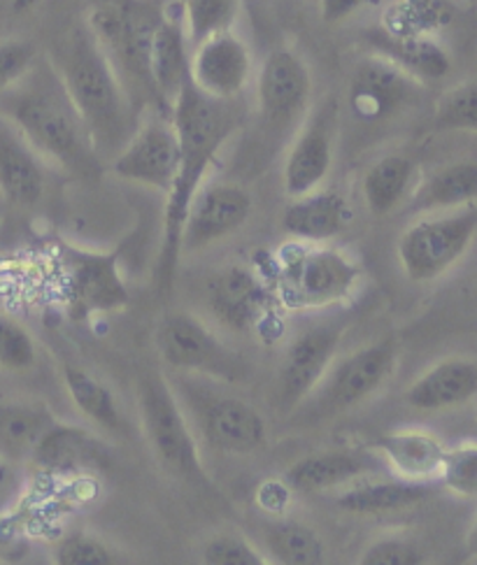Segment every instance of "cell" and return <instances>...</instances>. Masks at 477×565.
<instances>
[{"label": "cell", "instance_id": "cell-1", "mask_svg": "<svg viewBox=\"0 0 477 565\" xmlns=\"http://www.w3.org/2000/svg\"><path fill=\"white\" fill-rule=\"evenodd\" d=\"M0 117L24 136L45 163L82 180L100 175L105 163L47 54H40L24 75L0 92Z\"/></svg>", "mask_w": 477, "mask_h": 565}, {"label": "cell", "instance_id": "cell-2", "mask_svg": "<svg viewBox=\"0 0 477 565\" xmlns=\"http://www.w3.org/2000/svg\"><path fill=\"white\" fill-rule=\"evenodd\" d=\"M47 58L66 84L98 159L110 163L134 136L140 110L86 21H75L71 29L63 31L52 52H47Z\"/></svg>", "mask_w": 477, "mask_h": 565}, {"label": "cell", "instance_id": "cell-3", "mask_svg": "<svg viewBox=\"0 0 477 565\" xmlns=\"http://www.w3.org/2000/svg\"><path fill=\"white\" fill-rule=\"evenodd\" d=\"M229 103L205 96L187 79L176 103L170 105L168 119L180 140V170L166 191L163 247L159 258V287L163 289L170 287L182 254V226L193 193L203 184L208 170L235 128Z\"/></svg>", "mask_w": 477, "mask_h": 565}, {"label": "cell", "instance_id": "cell-4", "mask_svg": "<svg viewBox=\"0 0 477 565\" xmlns=\"http://www.w3.org/2000/svg\"><path fill=\"white\" fill-rule=\"evenodd\" d=\"M161 17V10L149 0H113L86 14V26L96 35L138 110L142 103L157 100L149 77V50Z\"/></svg>", "mask_w": 477, "mask_h": 565}, {"label": "cell", "instance_id": "cell-5", "mask_svg": "<svg viewBox=\"0 0 477 565\" xmlns=\"http://www.w3.org/2000/svg\"><path fill=\"white\" fill-rule=\"evenodd\" d=\"M361 279L354 258L333 247H287L279 256L277 298L289 310H321L350 298Z\"/></svg>", "mask_w": 477, "mask_h": 565}, {"label": "cell", "instance_id": "cell-6", "mask_svg": "<svg viewBox=\"0 0 477 565\" xmlns=\"http://www.w3.org/2000/svg\"><path fill=\"white\" fill-rule=\"evenodd\" d=\"M138 412L145 438L157 461L184 480L205 482L199 440L170 384L159 373H142L138 380Z\"/></svg>", "mask_w": 477, "mask_h": 565}, {"label": "cell", "instance_id": "cell-7", "mask_svg": "<svg viewBox=\"0 0 477 565\" xmlns=\"http://www.w3.org/2000/svg\"><path fill=\"white\" fill-rule=\"evenodd\" d=\"M475 231V203L449 212H433V216L407 226L399 241V260L405 277L415 285L436 281L464 258Z\"/></svg>", "mask_w": 477, "mask_h": 565}, {"label": "cell", "instance_id": "cell-8", "mask_svg": "<svg viewBox=\"0 0 477 565\" xmlns=\"http://www.w3.org/2000/svg\"><path fill=\"white\" fill-rule=\"evenodd\" d=\"M155 340L161 361L172 371L231 382L245 375L243 361L193 315L168 312L157 326Z\"/></svg>", "mask_w": 477, "mask_h": 565}, {"label": "cell", "instance_id": "cell-9", "mask_svg": "<svg viewBox=\"0 0 477 565\" xmlns=\"http://www.w3.org/2000/svg\"><path fill=\"white\" fill-rule=\"evenodd\" d=\"M312 75L294 50H273L258 68L256 110L266 134H287L308 115Z\"/></svg>", "mask_w": 477, "mask_h": 565}, {"label": "cell", "instance_id": "cell-10", "mask_svg": "<svg viewBox=\"0 0 477 565\" xmlns=\"http://www.w3.org/2000/svg\"><path fill=\"white\" fill-rule=\"evenodd\" d=\"M63 294L71 319L84 321L113 315L128 306V289L119 275L117 254H98L66 247L61 254Z\"/></svg>", "mask_w": 477, "mask_h": 565}, {"label": "cell", "instance_id": "cell-11", "mask_svg": "<svg viewBox=\"0 0 477 565\" xmlns=\"http://www.w3.org/2000/svg\"><path fill=\"white\" fill-rule=\"evenodd\" d=\"M340 126V100L336 96L321 98L310 115L303 117L298 134L289 147L282 170V182L289 199L321 189L331 175L336 161Z\"/></svg>", "mask_w": 477, "mask_h": 565}, {"label": "cell", "instance_id": "cell-12", "mask_svg": "<svg viewBox=\"0 0 477 565\" xmlns=\"http://www.w3.org/2000/svg\"><path fill=\"white\" fill-rule=\"evenodd\" d=\"M119 180L168 191L180 170V140L168 117L138 121L134 136L107 163Z\"/></svg>", "mask_w": 477, "mask_h": 565}, {"label": "cell", "instance_id": "cell-13", "mask_svg": "<svg viewBox=\"0 0 477 565\" xmlns=\"http://www.w3.org/2000/svg\"><path fill=\"white\" fill-rule=\"evenodd\" d=\"M396 371V347L392 340H378L354 354L331 363L319 382V403L324 412H344L361 405L392 380Z\"/></svg>", "mask_w": 477, "mask_h": 565}, {"label": "cell", "instance_id": "cell-14", "mask_svg": "<svg viewBox=\"0 0 477 565\" xmlns=\"http://www.w3.org/2000/svg\"><path fill=\"white\" fill-rule=\"evenodd\" d=\"M205 306L226 329L252 333L271 321L273 291L250 268L224 266L205 279Z\"/></svg>", "mask_w": 477, "mask_h": 565}, {"label": "cell", "instance_id": "cell-15", "mask_svg": "<svg viewBox=\"0 0 477 565\" xmlns=\"http://www.w3.org/2000/svg\"><path fill=\"white\" fill-rule=\"evenodd\" d=\"M252 214V195L231 182L201 184L182 226V252H201L241 231Z\"/></svg>", "mask_w": 477, "mask_h": 565}, {"label": "cell", "instance_id": "cell-16", "mask_svg": "<svg viewBox=\"0 0 477 565\" xmlns=\"http://www.w3.org/2000/svg\"><path fill=\"white\" fill-rule=\"evenodd\" d=\"M342 338V323H319L303 331L285 352L277 373V403L294 409L306 401L327 375Z\"/></svg>", "mask_w": 477, "mask_h": 565}, {"label": "cell", "instance_id": "cell-17", "mask_svg": "<svg viewBox=\"0 0 477 565\" xmlns=\"http://www.w3.org/2000/svg\"><path fill=\"white\" fill-rule=\"evenodd\" d=\"M252 77V54L247 42L233 33H214L189 54V79L199 92L216 100H235Z\"/></svg>", "mask_w": 477, "mask_h": 565}, {"label": "cell", "instance_id": "cell-18", "mask_svg": "<svg viewBox=\"0 0 477 565\" xmlns=\"http://www.w3.org/2000/svg\"><path fill=\"white\" fill-rule=\"evenodd\" d=\"M420 82L405 75L394 63L382 56L363 58L350 82L347 107L354 119L363 124H375L396 115L417 94Z\"/></svg>", "mask_w": 477, "mask_h": 565}, {"label": "cell", "instance_id": "cell-19", "mask_svg": "<svg viewBox=\"0 0 477 565\" xmlns=\"http://www.w3.org/2000/svg\"><path fill=\"white\" fill-rule=\"evenodd\" d=\"M199 430L205 443L224 454H252L266 443V422L254 405L233 396L199 401Z\"/></svg>", "mask_w": 477, "mask_h": 565}, {"label": "cell", "instance_id": "cell-20", "mask_svg": "<svg viewBox=\"0 0 477 565\" xmlns=\"http://www.w3.org/2000/svg\"><path fill=\"white\" fill-rule=\"evenodd\" d=\"M47 163L24 140V136L0 117V195L19 210L40 203L47 186Z\"/></svg>", "mask_w": 477, "mask_h": 565}, {"label": "cell", "instance_id": "cell-21", "mask_svg": "<svg viewBox=\"0 0 477 565\" xmlns=\"http://www.w3.org/2000/svg\"><path fill=\"white\" fill-rule=\"evenodd\" d=\"M380 463H384L378 451L363 449H329L306 456L296 461L287 475L285 482L292 491L300 493H319L350 487L363 477H371Z\"/></svg>", "mask_w": 477, "mask_h": 565}, {"label": "cell", "instance_id": "cell-22", "mask_svg": "<svg viewBox=\"0 0 477 565\" xmlns=\"http://www.w3.org/2000/svg\"><path fill=\"white\" fill-rule=\"evenodd\" d=\"M477 394V363L468 356H449L431 365L405 391L410 407L445 412L468 405Z\"/></svg>", "mask_w": 477, "mask_h": 565}, {"label": "cell", "instance_id": "cell-23", "mask_svg": "<svg viewBox=\"0 0 477 565\" xmlns=\"http://www.w3.org/2000/svg\"><path fill=\"white\" fill-rule=\"evenodd\" d=\"M352 222V210L338 191L315 189L296 195L282 210V228L300 243H327L342 235Z\"/></svg>", "mask_w": 477, "mask_h": 565}, {"label": "cell", "instance_id": "cell-24", "mask_svg": "<svg viewBox=\"0 0 477 565\" xmlns=\"http://www.w3.org/2000/svg\"><path fill=\"white\" fill-rule=\"evenodd\" d=\"M368 47L394 63L405 75L422 82H441L452 71L449 52L431 35H396L384 29H373L365 33Z\"/></svg>", "mask_w": 477, "mask_h": 565}, {"label": "cell", "instance_id": "cell-25", "mask_svg": "<svg viewBox=\"0 0 477 565\" xmlns=\"http://www.w3.org/2000/svg\"><path fill=\"white\" fill-rule=\"evenodd\" d=\"M149 77L155 86L157 105L168 115L184 82L189 79V40L182 21L161 17L151 38L149 50Z\"/></svg>", "mask_w": 477, "mask_h": 565}, {"label": "cell", "instance_id": "cell-26", "mask_svg": "<svg viewBox=\"0 0 477 565\" xmlns=\"http://www.w3.org/2000/svg\"><path fill=\"white\" fill-rule=\"evenodd\" d=\"M371 449L378 451L380 459L392 468L401 480L410 482L436 480L447 451L436 436L417 428L384 433L382 438L373 443Z\"/></svg>", "mask_w": 477, "mask_h": 565}, {"label": "cell", "instance_id": "cell-27", "mask_svg": "<svg viewBox=\"0 0 477 565\" xmlns=\"http://www.w3.org/2000/svg\"><path fill=\"white\" fill-rule=\"evenodd\" d=\"M29 463L47 475H75L103 468L105 451L86 428L54 424L33 449Z\"/></svg>", "mask_w": 477, "mask_h": 565}, {"label": "cell", "instance_id": "cell-28", "mask_svg": "<svg viewBox=\"0 0 477 565\" xmlns=\"http://www.w3.org/2000/svg\"><path fill=\"white\" fill-rule=\"evenodd\" d=\"M431 495L428 482H410V480H359L350 484L338 495V508L350 514L380 516L392 514L407 508L424 503Z\"/></svg>", "mask_w": 477, "mask_h": 565}, {"label": "cell", "instance_id": "cell-29", "mask_svg": "<svg viewBox=\"0 0 477 565\" xmlns=\"http://www.w3.org/2000/svg\"><path fill=\"white\" fill-rule=\"evenodd\" d=\"M477 195V163L457 161L433 170L410 199L412 212H449L475 203Z\"/></svg>", "mask_w": 477, "mask_h": 565}, {"label": "cell", "instance_id": "cell-30", "mask_svg": "<svg viewBox=\"0 0 477 565\" xmlns=\"http://www.w3.org/2000/svg\"><path fill=\"white\" fill-rule=\"evenodd\" d=\"M54 424L56 419L45 405L0 403V456L10 463L29 461Z\"/></svg>", "mask_w": 477, "mask_h": 565}, {"label": "cell", "instance_id": "cell-31", "mask_svg": "<svg viewBox=\"0 0 477 565\" xmlns=\"http://www.w3.org/2000/svg\"><path fill=\"white\" fill-rule=\"evenodd\" d=\"M415 163L403 154H389L365 170L361 191L363 201L375 216L392 214L415 189Z\"/></svg>", "mask_w": 477, "mask_h": 565}, {"label": "cell", "instance_id": "cell-32", "mask_svg": "<svg viewBox=\"0 0 477 565\" xmlns=\"http://www.w3.org/2000/svg\"><path fill=\"white\" fill-rule=\"evenodd\" d=\"M63 382H66L73 403L86 419L98 428L113 433V436L126 433V419L110 386L103 384L96 375L84 371L80 365L63 367Z\"/></svg>", "mask_w": 477, "mask_h": 565}, {"label": "cell", "instance_id": "cell-33", "mask_svg": "<svg viewBox=\"0 0 477 565\" xmlns=\"http://www.w3.org/2000/svg\"><path fill=\"white\" fill-rule=\"evenodd\" d=\"M454 17L457 6L452 0H394L384 10L380 29L396 35L436 38V33L452 24Z\"/></svg>", "mask_w": 477, "mask_h": 565}, {"label": "cell", "instance_id": "cell-34", "mask_svg": "<svg viewBox=\"0 0 477 565\" xmlns=\"http://www.w3.org/2000/svg\"><path fill=\"white\" fill-rule=\"evenodd\" d=\"M268 556L285 565H319L327 558V547L317 531L298 521H275L266 531Z\"/></svg>", "mask_w": 477, "mask_h": 565}, {"label": "cell", "instance_id": "cell-35", "mask_svg": "<svg viewBox=\"0 0 477 565\" xmlns=\"http://www.w3.org/2000/svg\"><path fill=\"white\" fill-rule=\"evenodd\" d=\"M237 12H241V0H182L187 40L191 45H199L214 33L231 31Z\"/></svg>", "mask_w": 477, "mask_h": 565}, {"label": "cell", "instance_id": "cell-36", "mask_svg": "<svg viewBox=\"0 0 477 565\" xmlns=\"http://www.w3.org/2000/svg\"><path fill=\"white\" fill-rule=\"evenodd\" d=\"M433 128L441 134H475L477 130V86L473 79L445 92L433 113Z\"/></svg>", "mask_w": 477, "mask_h": 565}, {"label": "cell", "instance_id": "cell-37", "mask_svg": "<svg viewBox=\"0 0 477 565\" xmlns=\"http://www.w3.org/2000/svg\"><path fill=\"white\" fill-rule=\"evenodd\" d=\"M38 347L24 323L0 315V371L24 373L35 365Z\"/></svg>", "mask_w": 477, "mask_h": 565}, {"label": "cell", "instance_id": "cell-38", "mask_svg": "<svg viewBox=\"0 0 477 565\" xmlns=\"http://www.w3.org/2000/svg\"><path fill=\"white\" fill-rule=\"evenodd\" d=\"M443 484L464 498H475L477 493V449L475 445H464L459 449L445 451L441 468Z\"/></svg>", "mask_w": 477, "mask_h": 565}, {"label": "cell", "instance_id": "cell-39", "mask_svg": "<svg viewBox=\"0 0 477 565\" xmlns=\"http://www.w3.org/2000/svg\"><path fill=\"white\" fill-rule=\"evenodd\" d=\"M54 561L59 565H113L119 558L110 547L103 545L100 540L86 533H75L59 542Z\"/></svg>", "mask_w": 477, "mask_h": 565}, {"label": "cell", "instance_id": "cell-40", "mask_svg": "<svg viewBox=\"0 0 477 565\" xmlns=\"http://www.w3.org/2000/svg\"><path fill=\"white\" fill-rule=\"evenodd\" d=\"M203 563L208 565H264L266 558L243 535L222 533L205 542Z\"/></svg>", "mask_w": 477, "mask_h": 565}, {"label": "cell", "instance_id": "cell-41", "mask_svg": "<svg viewBox=\"0 0 477 565\" xmlns=\"http://www.w3.org/2000/svg\"><path fill=\"white\" fill-rule=\"evenodd\" d=\"M424 552L407 537H382L361 554V565H420Z\"/></svg>", "mask_w": 477, "mask_h": 565}, {"label": "cell", "instance_id": "cell-42", "mask_svg": "<svg viewBox=\"0 0 477 565\" xmlns=\"http://www.w3.org/2000/svg\"><path fill=\"white\" fill-rule=\"evenodd\" d=\"M35 45L26 40L6 38L0 40V92H6L21 75H24L38 58Z\"/></svg>", "mask_w": 477, "mask_h": 565}, {"label": "cell", "instance_id": "cell-43", "mask_svg": "<svg viewBox=\"0 0 477 565\" xmlns=\"http://www.w3.org/2000/svg\"><path fill=\"white\" fill-rule=\"evenodd\" d=\"M292 503V487L285 480H266L256 489V505L268 514H282Z\"/></svg>", "mask_w": 477, "mask_h": 565}, {"label": "cell", "instance_id": "cell-44", "mask_svg": "<svg viewBox=\"0 0 477 565\" xmlns=\"http://www.w3.org/2000/svg\"><path fill=\"white\" fill-rule=\"evenodd\" d=\"M382 0H319V14L327 24H342L344 19L359 14L365 8H375Z\"/></svg>", "mask_w": 477, "mask_h": 565}, {"label": "cell", "instance_id": "cell-45", "mask_svg": "<svg viewBox=\"0 0 477 565\" xmlns=\"http://www.w3.org/2000/svg\"><path fill=\"white\" fill-rule=\"evenodd\" d=\"M35 6V0H0V26H6L8 21L21 17Z\"/></svg>", "mask_w": 477, "mask_h": 565}, {"label": "cell", "instance_id": "cell-46", "mask_svg": "<svg viewBox=\"0 0 477 565\" xmlns=\"http://www.w3.org/2000/svg\"><path fill=\"white\" fill-rule=\"evenodd\" d=\"M17 487V472L8 459L0 456V501L8 498Z\"/></svg>", "mask_w": 477, "mask_h": 565}]
</instances>
